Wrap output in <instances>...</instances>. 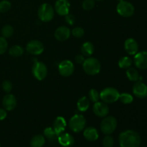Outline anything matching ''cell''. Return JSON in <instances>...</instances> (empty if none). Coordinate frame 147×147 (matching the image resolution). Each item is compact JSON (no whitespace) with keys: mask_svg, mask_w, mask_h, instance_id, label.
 Masks as SVG:
<instances>
[{"mask_svg":"<svg viewBox=\"0 0 147 147\" xmlns=\"http://www.w3.org/2000/svg\"><path fill=\"white\" fill-rule=\"evenodd\" d=\"M118 1H123V0H118Z\"/></svg>","mask_w":147,"mask_h":147,"instance_id":"60d3db41","label":"cell"},{"mask_svg":"<svg viewBox=\"0 0 147 147\" xmlns=\"http://www.w3.org/2000/svg\"><path fill=\"white\" fill-rule=\"evenodd\" d=\"M126 76L131 81H138L139 80V74L137 70L134 67H129L126 70Z\"/></svg>","mask_w":147,"mask_h":147,"instance_id":"cb8c5ba5","label":"cell"},{"mask_svg":"<svg viewBox=\"0 0 147 147\" xmlns=\"http://www.w3.org/2000/svg\"><path fill=\"white\" fill-rule=\"evenodd\" d=\"M37 14L41 21L47 22L51 21L54 17L55 10L50 4L45 3L40 6Z\"/></svg>","mask_w":147,"mask_h":147,"instance_id":"277c9868","label":"cell"},{"mask_svg":"<svg viewBox=\"0 0 147 147\" xmlns=\"http://www.w3.org/2000/svg\"><path fill=\"white\" fill-rule=\"evenodd\" d=\"M96 1H102V0H96Z\"/></svg>","mask_w":147,"mask_h":147,"instance_id":"ab89813d","label":"cell"},{"mask_svg":"<svg viewBox=\"0 0 147 147\" xmlns=\"http://www.w3.org/2000/svg\"><path fill=\"white\" fill-rule=\"evenodd\" d=\"M134 62L136 67L142 70L147 69V51L137 53L134 56Z\"/></svg>","mask_w":147,"mask_h":147,"instance_id":"7c38bea8","label":"cell"},{"mask_svg":"<svg viewBox=\"0 0 147 147\" xmlns=\"http://www.w3.org/2000/svg\"><path fill=\"white\" fill-rule=\"evenodd\" d=\"M44 134L45 137L50 141H54L57 138V135L56 134L55 131H54L53 128L51 127L46 128L44 131Z\"/></svg>","mask_w":147,"mask_h":147,"instance_id":"83f0119b","label":"cell"},{"mask_svg":"<svg viewBox=\"0 0 147 147\" xmlns=\"http://www.w3.org/2000/svg\"><path fill=\"white\" fill-rule=\"evenodd\" d=\"M32 74L37 80H44L47 74V67L42 62H34V65L32 66Z\"/></svg>","mask_w":147,"mask_h":147,"instance_id":"ba28073f","label":"cell"},{"mask_svg":"<svg viewBox=\"0 0 147 147\" xmlns=\"http://www.w3.org/2000/svg\"><path fill=\"white\" fill-rule=\"evenodd\" d=\"M0 147H1V144H0Z\"/></svg>","mask_w":147,"mask_h":147,"instance_id":"b9f144b4","label":"cell"},{"mask_svg":"<svg viewBox=\"0 0 147 147\" xmlns=\"http://www.w3.org/2000/svg\"><path fill=\"white\" fill-rule=\"evenodd\" d=\"M116 10L119 14L123 17H130L134 14L135 9L131 3L127 1H121L118 4Z\"/></svg>","mask_w":147,"mask_h":147,"instance_id":"52a82bcc","label":"cell"},{"mask_svg":"<svg viewBox=\"0 0 147 147\" xmlns=\"http://www.w3.org/2000/svg\"><path fill=\"white\" fill-rule=\"evenodd\" d=\"M2 105L7 111L14 110L17 106V99L12 94H7L4 96L2 100Z\"/></svg>","mask_w":147,"mask_h":147,"instance_id":"e0dca14e","label":"cell"},{"mask_svg":"<svg viewBox=\"0 0 147 147\" xmlns=\"http://www.w3.org/2000/svg\"><path fill=\"white\" fill-rule=\"evenodd\" d=\"M8 48V42L6 38L0 37V55H2L5 53Z\"/></svg>","mask_w":147,"mask_h":147,"instance_id":"d6a6232c","label":"cell"},{"mask_svg":"<svg viewBox=\"0 0 147 147\" xmlns=\"http://www.w3.org/2000/svg\"><path fill=\"white\" fill-rule=\"evenodd\" d=\"M119 99L120 100V101L121 102V103H124V104H129V103H131L134 100L133 96L127 93L120 94Z\"/></svg>","mask_w":147,"mask_h":147,"instance_id":"f1b7e54d","label":"cell"},{"mask_svg":"<svg viewBox=\"0 0 147 147\" xmlns=\"http://www.w3.org/2000/svg\"><path fill=\"white\" fill-rule=\"evenodd\" d=\"M86 121L81 114H76L69 121V127L75 133H78L84 129Z\"/></svg>","mask_w":147,"mask_h":147,"instance_id":"8992f818","label":"cell"},{"mask_svg":"<svg viewBox=\"0 0 147 147\" xmlns=\"http://www.w3.org/2000/svg\"><path fill=\"white\" fill-rule=\"evenodd\" d=\"M70 30L65 26L59 27L55 32V37L59 41H65L70 37Z\"/></svg>","mask_w":147,"mask_h":147,"instance_id":"9a60e30c","label":"cell"},{"mask_svg":"<svg viewBox=\"0 0 147 147\" xmlns=\"http://www.w3.org/2000/svg\"><path fill=\"white\" fill-rule=\"evenodd\" d=\"M58 71L63 77H68L74 72V65L69 60H63L59 64Z\"/></svg>","mask_w":147,"mask_h":147,"instance_id":"30bf717a","label":"cell"},{"mask_svg":"<svg viewBox=\"0 0 147 147\" xmlns=\"http://www.w3.org/2000/svg\"><path fill=\"white\" fill-rule=\"evenodd\" d=\"M13 32H14V29L9 24L4 25L1 29V34L4 38H9L11 37L13 34Z\"/></svg>","mask_w":147,"mask_h":147,"instance_id":"4316f807","label":"cell"},{"mask_svg":"<svg viewBox=\"0 0 147 147\" xmlns=\"http://www.w3.org/2000/svg\"><path fill=\"white\" fill-rule=\"evenodd\" d=\"M66 126H67V123L64 118L62 116H58L56 118L53 123V129L55 131L57 136L63 133V131L65 130Z\"/></svg>","mask_w":147,"mask_h":147,"instance_id":"ac0fdd59","label":"cell"},{"mask_svg":"<svg viewBox=\"0 0 147 147\" xmlns=\"http://www.w3.org/2000/svg\"><path fill=\"white\" fill-rule=\"evenodd\" d=\"M11 4L7 0H2L0 1V12L4 13L8 11L11 9Z\"/></svg>","mask_w":147,"mask_h":147,"instance_id":"f546056e","label":"cell"},{"mask_svg":"<svg viewBox=\"0 0 147 147\" xmlns=\"http://www.w3.org/2000/svg\"><path fill=\"white\" fill-rule=\"evenodd\" d=\"M117 127V120L113 116H107L100 123V130L104 134L110 135Z\"/></svg>","mask_w":147,"mask_h":147,"instance_id":"5b68a950","label":"cell"},{"mask_svg":"<svg viewBox=\"0 0 147 147\" xmlns=\"http://www.w3.org/2000/svg\"><path fill=\"white\" fill-rule=\"evenodd\" d=\"M7 116V110L4 109H0V121H2L6 119Z\"/></svg>","mask_w":147,"mask_h":147,"instance_id":"f35d334b","label":"cell"},{"mask_svg":"<svg viewBox=\"0 0 147 147\" xmlns=\"http://www.w3.org/2000/svg\"><path fill=\"white\" fill-rule=\"evenodd\" d=\"M89 106H90V100L87 97L83 96L78 100L77 108L80 111H86L88 109Z\"/></svg>","mask_w":147,"mask_h":147,"instance_id":"7402d4cb","label":"cell"},{"mask_svg":"<svg viewBox=\"0 0 147 147\" xmlns=\"http://www.w3.org/2000/svg\"><path fill=\"white\" fill-rule=\"evenodd\" d=\"M24 53V50L22 47L20 45H13L12 47H10L9 50V53L11 57H20Z\"/></svg>","mask_w":147,"mask_h":147,"instance_id":"d4e9b609","label":"cell"},{"mask_svg":"<svg viewBox=\"0 0 147 147\" xmlns=\"http://www.w3.org/2000/svg\"><path fill=\"white\" fill-rule=\"evenodd\" d=\"M75 60H76V62L77 63H79V64H83V62L85 61V57L83 55H78L76 56L75 57Z\"/></svg>","mask_w":147,"mask_h":147,"instance_id":"74e56055","label":"cell"},{"mask_svg":"<svg viewBox=\"0 0 147 147\" xmlns=\"http://www.w3.org/2000/svg\"><path fill=\"white\" fill-rule=\"evenodd\" d=\"M45 143V137L42 135H36L30 141L31 147H42Z\"/></svg>","mask_w":147,"mask_h":147,"instance_id":"603a6c76","label":"cell"},{"mask_svg":"<svg viewBox=\"0 0 147 147\" xmlns=\"http://www.w3.org/2000/svg\"><path fill=\"white\" fill-rule=\"evenodd\" d=\"M124 48L126 53L131 55H134L138 53L139 50V45L138 43L134 39L129 38L125 41Z\"/></svg>","mask_w":147,"mask_h":147,"instance_id":"2e32d148","label":"cell"},{"mask_svg":"<svg viewBox=\"0 0 147 147\" xmlns=\"http://www.w3.org/2000/svg\"><path fill=\"white\" fill-rule=\"evenodd\" d=\"M27 51L33 55H38L44 51V45L39 40H31L27 45Z\"/></svg>","mask_w":147,"mask_h":147,"instance_id":"9c48e42d","label":"cell"},{"mask_svg":"<svg viewBox=\"0 0 147 147\" xmlns=\"http://www.w3.org/2000/svg\"><path fill=\"white\" fill-rule=\"evenodd\" d=\"M2 89L6 93H9L12 89V84L9 80H5L2 83Z\"/></svg>","mask_w":147,"mask_h":147,"instance_id":"d590c367","label":"cell"},{"mask_svg":"<svg viewBox=\"0 0 147 147\" xmlns=\"http://www.w3.org/2000/svg\"><path fill=\"white\" fill-rule=\"evenodd\" d=\"M83 67L84 71L90 76L97 75L100 71V63L95 57H88L83 63Z\"/></svg>","mask_w":147,"mask_h":147,"instance_id":"7a4b0ae2","label":"cell"},{"mask_svg":"<svg viewBox=\"0 0 147 147\" xmlns=\"http://www.w3.org/2000/svg\"><path fill=\"white\" fill-rule=\"evenodd\" d=\"M70 8V4L68 0H57L55 5V10L60 16H65L69 14Z\"/></svg>","mask_w":147,"mask_h":147,"instance_id":"8fae6325","label":"cell"},{"mask_svg":"<svg viewBox=\"0 0 147 147\" xmlns=\"http://www.w3.org/2000/svg\"><path fill=\"white\" fill-rule=\"evenodd\" d=\"M57 141L61 146L64 147H70L73 146L75 140L73 136L68 133H62L57 136Z\"/></svg>","mask_w":147,"mask_h":147,"instance_id":"d6986e66","label":"cell"},{"mask_svg":"<svg viewBox=\"0 0 147 147\" xmlns=\"http://www.w3.org/2000/svg\"><path fill=\"white\" fill-rule=\"evenodd\" d=\"M132 65V60L129 57H123L119 60V66L122 69H127Z\"/></svg>","mask_w":147,"mask_h":147,"instance_id":"484cf974","label":"cell"},{"mask_svg":"<svg viewBox=\"0 0 147 147\" xmlns=\"http://www.w3.org/2000/svg\"><path fill=\"white\" fill-rule=\"evenodd\" d=\"M119 139L121 147H139L141 144L140 135L133 130L121 133Z\"/></svg>","mask_w":147,"mask_h":147,"instance_id":"6da1fadb","label":"cell"},{"mask_svg":"<svg viewBox=\"0 0 147 147\" xmlns=\"http://www.w3.org/2000/svg\"><path fill=\"white\" fill-rule=\"evenodd\" d=\"M94 52V46L90 42H84L81 46L82 55L86 57H90Z\"/></svg>","mask_w":147,"mask_h":147,"instance_id":"44dd1931","label":"cell"},{"mask_svg":"<svg viewBox=\"0 0 147 147\" xmlns=\"http://www.w3.org/2000/svg\"><path fill=\"white\" fill-rule=\"evenodd\" d=\"M119 91L112 87L106 88L100 93V98L106 103H113L117 101L119 98Z\"/></svg>","mask_w":147,"mask_h":147,"instance_id":"3957f363","label":"cell"},{"mask_svg":"<svg viewBox=\"0 0 147 147\" xmlns=\"http://www.w3.org/2000/svg\"><path fill=\"white\" fill-rule=\"evenodd\" d=\"M89 98L90 100L93 103H96L100 99V93L96 90V89H91L89 91Z\"/></svg>","mask_w":147,"mask_h":147,"instance_id":"4dcf8cb0","label":"cell"},{"mask_svg":"<svg viewBox=\"0 0 147 147\" xmlns=\"http://www.w3.org/2000/svg\"><path fill=\"white\" fill-rule=\"evenodd\" d=\"M93 113L98 117H106L109 114V109L108 106L104 102H96L94 103L93 108Z\"/></svg>","mask_w":147,"mask_h":147,"instance_id":"4fadbf2b","label":"cell"},{"mask_svg":"<svg viewBox=\"0 0 147 147\" xmlns=\"http://www.w3.org/2000/svg\"><path fill=\"white\" fill-rule=\"evenodd\" d=\"M85 34V31L82 27H75L73 30H72V34L75 37L77 38H80L83 37Z\"/></svg>","mask_w":147,"mask_h":147,"instance_id":"e575fe53","label":"cell"},{"mask_svg":"<svg viewBox=\"0 0 147 147\" xmlns=\"http://www.w3.org/2000/svg\"><path fill=\"white\" fill-rule=\"evenodd\" d=\"M133 93L139 98L147 97V86L142 82H137L133 86Z\"/></svg>","mask_w":147,"mask_h":147,"instance_id":"5bb4252c","label":"cell"},{"mask_svg":"<svg viewBox=\"0 0 147 147\" xmlns=\"http://www.w3.org/2000/svg\"><path fill=\"white\" fill-rule=\"evenodd\" d=\"M65 20L66 22L70 25H73L75 23V17L72 14H67V15L65 16Z\"/></svg>","mask_w":147,"mask_h":147,"instance_id":"8d00e7d4","label":"cell"},{"mask_svg":"<svg viewBox=\"0 0 147 147\" xmlns=\"http://www.w3.org/2000/svg\"><path fill=\"white\" fill-rule=\"evenodd\" d=\"M113 144H114V140L111 136L106 135V136L103 138V145L104 147H113Z\"/></svg>","mask_w":147,"mask_h":147,"instance_id":"836d02e7","label":"cell"},{"mask_svg":"<svg viewBox=\"0 0 147 147\" xmlns=\"http://www.w3.org/2000/svg\"><path fill=\"white\" fill-rule=\"evenodd\" d=\"M83 136L86 138V140L89 141V142H95L99 137L97 129H95L94 127H91V126L85 129L84 132H83Z\"/></svg>","mask_w":147,"mask_h":147,"instance_id":"ffe728a7","label":"cell"},{"mask_svg":"<svg viewBox=\"0 0 147 147\" xmlns=\"http://www.w3.org/2000/svg\"><path fill=\"white\" fill-rule=\"evenodd\" d=\"M83 9L86 11L91 10L95 7V0H84L82 4Z\"/></svg>","mask_w":147,"mask_h":147,"instance_id":"1f68e13d","label":"cell"}]
</instances>
